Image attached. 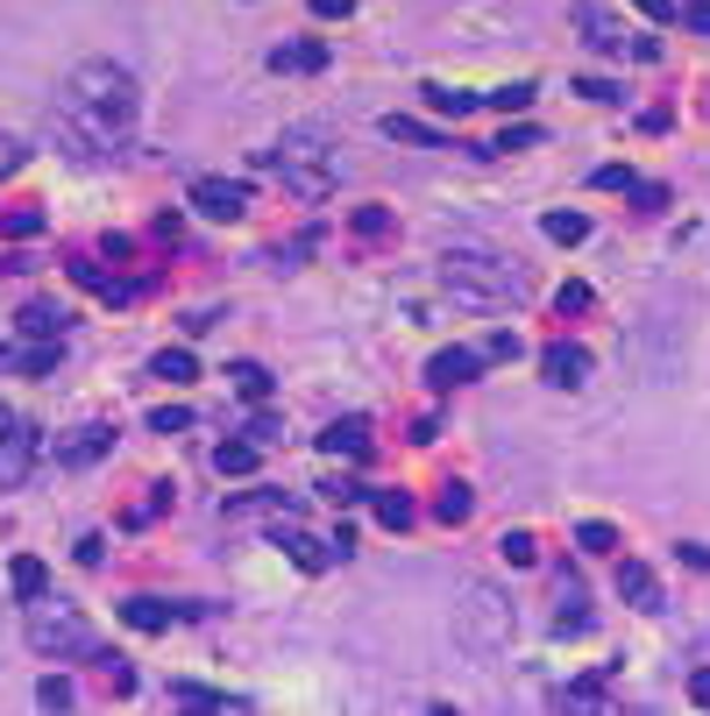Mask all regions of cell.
<instances>
[{
    "instance_id": "7bdbcfd3",
    "label": "cell",
    "mask_w": 710,
    "mask_h": 716,
    "mask_svg": "<svg viewBox=\"0 0 710 716\" xmlns=\"http://www.w3.org/2000/svg\"><path fill=\"white\" fill-rule=\"evenodd\" d=\"M512 355H519V334H490L484 341V362H512Z\"/></svg>"
},
{
    "instance_id": "836d02e7",
    "label": "cell",
    "mask_w": 710,
    "mask_h": 716,
    "mask_svg": "<svg viewBox=\"0 0 710 716\" xmlns=\"http://www.w3.org/2000/svg\"><path fill=\"white\" fill-rule=\"evenodd\" d=\"M100 674H107V688H114V695H136V667H128V660L100 653Z\"/></svg>"
},
{
    "instance_id": "f546056e",
    "label": "cell",
    "mask_w": 710,
    "mask_h": 716,
    "mask_svg": "<svg viewBox=\"0 0 710 716\" xmlns=\"http://www.w3.org/2000/svg\"><path fill=\"white\" fill-rule=\"evenodd\" d=\"M214 469H221V475H249V469H256V448H249V440H221V448H214Z\"/></svg>"
},
{
    "instance_id": "603a6c76",
    "label": "cell",
    "mask_w": 710,
    "mask_h": 716,
    "mask_svg": "<svg viewBox=\"0 0 710 716\" xmlns=\"http://www.w3.org/2000/svg\"><path fill=\"white\" fill-rule=\"evenodd\" d=\"M227 383H235V391H242L249 404H263V398H271V370H263V362H227Z\"/></svg>"
},
{
    "instance_id": "bcb514c9",
    "label": "cell",
    "mask_w": 710,
    "mask_h": 716,
    "mask_svg": "<svg viewBox=\"0 0 710 716\" xmlns=\"http://www.w3.org/2000/svg\"><path fill=\"white\" fill-rule=\"evenodd\" d=\"M632 8H640L646 22H675V0H632Z\"/></svg>"
},
{
    "instance_id": "ffe728a7",
    "label": "cell",
    "mask_w": 710,
    "mask_h": 716,
    "mask_svg": "<svg viewBox=\"0 0 710 716\" xmlns=\"http://www.w3.org/2000/svg\"><path fill=\"white\" fill-rule=\"evenodd\" d=\"M57 362H65V341H29L22 355H8V370H22V376H50Z\"/></svg>"
},
{
    "instance_id": "2e32d148",
    "label": "cell",
    "mask_w": 710,
    "mask_h": 716,
    "mask_svg": "<svg viewBox=\"0 0 710 716\" xmlns=\"http://www.w3.org/2000/svg\"><path fill=\"white\" fill-rule=\"evenodd\" d=\"M271 71L313 79V71H328V43H278V50H271Z\"/></svg>"
},
{
    "instance_id": "3957f363",
    "label": "cell",
    "mask_w": 710,
    "mask_h": 716,
    "mask_svg": "<svg viewBox=\"0 0 710 716\" xmlns=\"http://www.w3.org/2000/svg\"><path fill=\"white\" fill-rule=\"evenodd\" d=\"M512 631H519V617H512V596L497 582L455 589V646H463L469 660H497V653L512 646Z\"/></svg>"
},
{
    "instance_id": "8992f818",
    "label": "cell",
    "mask_w": 710,
    "mask_h": 716,
    "mask_svg": "<svg viewBox=\"0 0 710 716\" xmlns=\"http://www.w3.org/2000/svg\"><path fill=\"white\" fill-rule=\"evenodd\" d=\"M36 454H43V433H36V425H22V419L0 425V490H22Z\"/></svg>"
},
{
    "instance_id": "e0dca14e",
    "label": "cell",
    "mask_w": 710,
    "mask_h": 716,
    "mask_svg": "<svg viewBox=\"0 0 710 716\" xmlns=\"http://www.w3.org/2000/svg\"><path fill=\"white\" fill-rule=\"evenodd\" d=\"M575 29L590 36V50H625V43H632V36H625L619 22H611L604 8H590V0H583V8H575Z\"/></svg>"
},
{
    "instance_id": "4316f807",
    "label": "cell",
    "mask_w": 710,
    "mask_h": 716,
    "mask_svg": "<svg viewBox=\"0 0 710 716\" xmlns=\"http://www.w3.org/2000/svg\"><path fill=\"white\" fill-rule=\"evenodd\" d=\"M383 135H391V143H419V149H440V143H448V135H434L427 121H412V114H391Z\"/></svg>"
},
{
    "instance_id": "44dd1931",
    "label": "cell",
    "mask_w": 710,
    "mask_h": 716,
    "mask_svg": "<svg viewBox=\"0 0 710 716\" xmlns=\"http://www.w3.org/2000/svg\"><path fill=\"white\" fill-rule=\"evenodd\" d=\"M8 589L22 596V604H36V596L50 589V568H43V560H36V553H22V560H14V568H8Z\"/></svg>"
},
{
    "instance_id": "c3c4849f",
    "label": "cell",
    "mask_w": 710,
    "mask_h": 716,
    "mask_svg": "<svg viewBox=\"0 0 710 716\" xmlns=\"http://www.w3.org/2000/svg\"><path fill=\"white\" fill-rule=\"evenodd\" d=\"M682 553V568H697V575H710V547H697V539H689V547H675Z\"/></svg>"
},
{
    "instance_id": "5b68a950",
    "label": "cell",
    "mask_w": 710,
    "mask_h": 716,
    "mask_svg": "<svg viewBox=\"0 0 710 716\" xmlns=\"http://www.w3.org/2000/svg\"><path fill=\"white\" fill-rule=\"evenodd\" d=\"M22 638H29V653H43V660H86V653H100V638H93L86 610L50 604V596H36V604H29Z\"/></svg>"
},
{
    "instance_id": "816d5d0a",
    "label": "cell",
    "mask_w": 710,
    "mask_h": 716,
    "mask_svg": "<svg viewBox=\"0 0 710 716\" xmlns=\"http://www.w3.org/2000/svg\"><path fill=\"white\" fill-rule=\"evenodd\" d=\"M8 419H14V412H8V404H0V425H8Z\"/></svg>"
},
{
    "instance_id": "ab89813d",
    "label": "cell",
    "mask_w": 710,
    "mask_h": 716,
    "mask_svg": "<svg viewBox=\"0 0 710 716\" xmlns=\"http://www.w3.org/2000/svg\"><path fill=\"white\" fill-rule=\"evenodd\" d=\"M554 305H562V320H568V313H590V284H562Z\"/></svg>"
},
{
    "instance_id": "1f68e13d",
    "label": "cell",
    "mask_w": 710,
    "mask_h": 716,
    "mask_svg": "<svg viewBox=\"0 0 710 716\" xmlns=\"http://www.w3.org/2000/svg\"><path fill=\"white\" fill-rule=\"evenodd\" d=\"M427 107H434V114H455V121H463V114H469V107H484V100H476V92H448V86H427Z\"/></svg>"
},
{
    "instance_id": "f35d334b",
    "label": "cell",
    "mask_w": 710,
    "mask_h": 716,
    "mask_svg": "<svg viewBox=\"0 0 710 716\" xmlns=\"http://www.w3.org/2000/svg\"><path fill=\"white\" fill-rule=\"evenodd\" d=\"M575 92H583V100H597V107H619V100H625L611 79H575Z\"/></svg>"
},
{
    "instance_id": "5bb4252c",
    "label": "cell",
    "mask_w": 710,
    "mask_h": 716,
    "mask_svg": "<svg viewBox=\"0 0 710 716\" xmlns=\"http://www.w3.org/2000/svg\"><path fill=\"white\" fill-rule=\"evenodd\" d=\"M107 448H114L107 425H79V433L57 440V461H65V469H93V461H107Z\"/></svg>"
},
{
    "instance_id": "e575fe53",
    "label": "cell",
    "mask_w": 710,
    "mask_h": 716,
    "mask_svg": "<svg viewBox=\"0 0 710 716\" xmlns=\"http://www.w3.org/2000/svg\"><path fill=\"white\" fill-rule=\"evenodd\" d=\"M533 143H541V128H505V135L484 149V157H512V149H533Z\"/></svg>"
},
{
    "instance_id": "6da1fadb",
    "label": "cell",
    "mask_w": 710,
    "mask_h": 716,
    "mask_svg": "<svg viewBox=\"0 0 710 716\" xmlns=\"http://www.w3.org/2000/svg\"><path fill=\"white\" fill-rule=\"evenodd\" d=\"M57 128H65V143L79 149V157H121L128 143H136L143 128V86L136 71H121L114 57H86L79 71L65 79L57 92Z\"/></svg>"
},
{
    "instance_id": "f1b7e54d",
    "label": "cell",
    "mask_w": 710,
    "mask_h": 716,
    "mask_svg": "<svg viewBox=\"0 0 710 716\" xmlns=\"http://www.w3.org/2000/svg\"><path fill=\"white\" fill-rule=\"evenodd\" d=\"M575 547H583V553H619V526H604V518H583V526H575Z\"/></svg>"
},
{
    "instance_id": "52a82bcc",
    "label": "cell",
    "mask_w": 710,
    "mask_h": 716,
    "mask_svg": "<svg viewBox=\"0 0 710 716\" xmlns=\"http://www.w3.org/2000/svg\"><path fill=\"white\" fill-rule=\"evenodd\" d=\"M271 539H278V547H284V553H292V560H299V568H305V575H328V568H334V547H320V539H313V532H305V526H299V504L271 518Z\"/></svg>"
},
{
    "instance_id": "4fadbf2b",
    "label": "cell",
    "mask_w": 710,
    "mask_h": 716,
    "mask_svg": "<svg viewBox=\"0 0 710 716\" xmlns=\"http://www.w3.org/2000/svg\"><path fill=\"white\" fill-rule=\"evenodd\" d=\"M590 631V596L575 575H562V589H554V638H583Z\"/></svg>"
},
{
    "instance_id": "7a4b0ae2",
    "label": "cell",
    "mask_w": 710,
    "mask_h": 716,
    "mask_svg": "<svg viewBox=\"0 0 710 716\" xmlns=\"http://www.w3.org/2000/svg\"><path fill=\"white\" fill-rule=\"evenodd\" d=\"M440 284H448L463 305H476V313H505V305H519L533 292L526 269L512 256H497V248H484V242H448L440 248Z\"/></svg>"
},
{
    "instance_id": "d590c367",
    "label": "cell",
    "mask_w": 710,
    "mask_h": 716,
    "mask_svg": "<svg viewBox=\"0 0 710 716\" xmlns=\"http://www.w3.org/2000/svg\"><path fill=\"white\" fill-rule=\"evenodd\" d=\"M185 425H192L185 404H157V412H149V433H185Z\"/></svg>"
},
{
    "instance_id": "681fc988",
    "label": "cell",
    "mask_w": 710,
    "mask_h": 716,
    "mask_svg": "<svg viewBox=\"0 0 710 716\" xmlns=\"http://www.w3.org/2000/svg\"><path fill=\"white\" fill-rule=\"evenodd\" d=\"M689 703H703V709H710V667L689 674Z\"/></svg>"
},
{
    "instance_id": "30bf717a",
    "label": "cell",
    "mask_w": 710,
    "mask_h": 716,
    "mask_svg": "<svg viewBox=\"0 0 710 716\" xmlns=\"http://www.w3.org/2000/svg\"><path fill=\"white\" fill-rule=\"evenodd\" d=\"M476 376H484V347H434L427 355L434 391H455V383H476Z\"/></svg>"
},
{
    "instance_id": "60d3db41",
    "label": "cell",
    "mask_w": 710,
    "mask_h": 716,
    "mask_svg": "<svg viewBox=\"0 0 710 716\" xmlns=\"http://www.w3.org/2000/svg\"><path fill=\"white\" fill-rule=\"evenodd\" d=\"M320 497H334V504H362V490H356L349 475H328V482H320Z\"/></svg>"
},
{
    "instance_id": "277c9868",
    "label": "cell",
    "mask_w": 710,
    "mask_h": 716,
    "mask_svg": "<svg viewBox=\"0 0 710 716\" xmlns=\"http://www.w3.org/2000/svg\"><path fill=\"white\" fill-rule=\"evenodd\" d=\"M271 170L284 178V192H299V199H328L341 185V149L328 128H284V143L271 149Z\"/></svg>"
},
{
    "instance_id": "7c38bea8",
    "label": "cell",
    "mask_w": 710,
    "mask_h": 716,
    "mask_svg": "<svg viewBox=\"0 0 710 716\" xmlns=\"http://www.w3.org/2000/svg\"><path fill=\"white\" fill-rule=\"evenodd\" d=\"M65 326H71V313L57 298H29L22 313H14V334L22 341H65Z\"/></svg>"
},
{
    "instance_id": "9c48e42d",
    "label": "cell",
    "mask_w": 710,
    "mask_h": 716,
    "mask_svg": "<svg viewBox=\"0 0 710 716\" xmlns=\"http://www.w3.org/2000/svg\"><path fill=\"white\" fill-rule=\"evenodd\" d=\"M192 213H206V220H242V213H249V185H235V178H192Z\"/></svg>"
},
{
    "instance_id": "8d00e7d4",
    "label": "cell",
    "mask_w": 710,
    "mask_h": 716,
    "mask_svg": "<svg viewBox=\"0 0 710 716\" xmlns=\"http://www.w3.org/2000/svg\"><path fill=\"white\" fill-rule=\"evenodd\" d=\"M625 192H632V206H640V213H661V206H668V185H646V178H632Z\"/></svg>"
},
{
    "instance_id": "7402d4cb",
    "label": "cell",
    "mask_w": 710,
    "mask_h": 716,
    "mask_svg": "<svg viewBox=\"0 0 710 716\" xmlns=\"http://www.w3.org/2000/svg\"><path fill=\"white\" fill-rule=\"evenodd\" d=\"M121 617H128V625H136V631H164V625H171V617H178V610H171L164 596H128V604H121Z\"/></svg>"
},
{
    "instance_id": "d4e9b609",
    "label": "cell",
    "mask_w": 710,
    "mask_h": 716,
    "mask_svg": "<svg viewBox=\"0 0 710 716\" xmlns=\"http://www.w3.org/2000/svg\"><path fill=\"white\" fill-rule=\"evenodd\" d=\"M278 511H292V497H284V490H256V497H242V504L227 511V526H242V518H278Z\"/></svg>"
},
{
    "instance_id": "7dc6e473",
    "label": "cell",
    "mask_w": 710,
    "mask_h": 716,
    "mask_svg": "<svg viewBox=\"0 0 710 716\" xmlns=\"http://www.w3.org/2000/svg\"><path fill=\"white\" fill-rule=\"evenodd\" d=\"M79 560H86V568H100V560H107V539L86 532V539H79Z\"/></svg>"
},
{
    "instance_id": "ee69618b",
    "label": "cell",
    "mask_w": 710,
    "mask_h": 716,
    "mask_svg": "<svg viewBox=\"0 0 710 716\" xmlns=\"http://www.w3.org/2000/svg\"><path fill=\"white\" fill-rule=\"evenodd\" d=\"M590 185H597V192H625V185H632V170H625V164H604Z\"/></svg>"
},
{
    "instance_id": "d6a6232c",
    "label": "cell",
    "mask_w": 710,
    "mask_h": 716,
    "mask_svg": "<svg viewBox=\"0 0 710 716\" xmlns=\"http://www.w3.org/2000/svg\"><path fill=\"white\" fill-rule=\"evenodd\" d=\"M242 440H249V448H271V440H284V419H278V412H256Z\"/></svg>"
},
{
    "instance_id": "b9f144b4",
    "label": "cell",
    "mask_w": 710,
    "mask_h": 716,
    "mask_svg": "<svg viewBox=\"0 0 710 716\" xmlns=\"http://www.w3.org/2000/svg\"><path fill=\"white\" fill-rule=\"evenodd\" d=\"M526 100H533V86H505V92H490V100H484V107H505V114H519Z\"/></svg>"
},
{
    "instance_id": "83f0119b",
    "label": "cell",
    "mask_w": 710,
    "mask_h": 716,
    "mask_svg": "<svg viewBox=\"0 0 710 716\" xmlns=\"http://www.w3.org/2000/svg\"><path fill=\"white\" fill-rule=\"evenodd\" d=\"M541 227H547V242H562V248H575V242H590V220H583V213H568V206H562V213H547Z\"/></svg>"
},
{
    "instance_id": "f907efd6",
    "label": "cell",
    "mask_w": 710,
    "mask_h": 716,
    "mask_svg": "<svg viewBox=\"0 0 710 716\" xmlns=\"http://www.w3.org/2000/svg\"><path fill=\"white\" fill-rule=\"evenodd\" d=\"M356 8V0H313V14H320V22H334V14H349Z\"/></svg>"
},
{
    "instance_id": "ba28073f",
    "label": "cell",
    "mask_w": 710,
    "mask_h": 716,
    "mask_svg": "<svg viewBox=\"0 0 710 716\" xmlns=\"http://www.w3.org/2000/svg\"><path fill=\"white\" fill-rule=\"evenodd\" d=\"M590 370H597V362H590L583 341H547V347H541V376L554 383V391H575V383H590Z\"/></svg>"
},
{
    "instance_id": "ac0fdd59",
    "label": "cell",
    "mask_w": 710,
    "mask_h": 716,
    "mask_svg": "<svg viewBox=\"0 0 710 716\" xmlns=\"http://www.w3.org/2000/svg\"><path fill=\"white\" fill-rule=\"evenodd\" d=\"M149 376L157 383H192L200 376V355H192V347H157V355H149Z\"/></svg>"
},
{
    "instance_id": "9a60e30c",
    "label": "cell",
    "mask_w": 710,
    "mask_h": 716,
    "mask_svg": "<svg viewBox=\"0 0 710 716\" xmlns=\"http://www.w3.org/2000/svg\"><path fill=\"white\" fill-rule=\"evenodd\" d=\"M619 596L632 610H661V582H654V568L646 560H619Z\"/></svg>"
},
{
    "instance_id": "cb8c5ba5",
    "label": "cell",
    "mask_w": 710,
    "mask_h": 716,
    "mask_svg": "<svg viewBox=\"0 0 710 716\" xmlns=\"http://www.w3.org/2000/svg\"><path fill=\"white\" fill-rule=\"evenodd\" d=\"M370 511H377V526H391V532H406V526H412V497H406V490H377V497H370Z\"/></svg>"
},
{
    "instance_id": "d6986e66",
    "label": "cell",
    "mask_w": 710,
    "mask_h": 716,
    "mask_svg": "<svg viewBox=\"0 0 710 716\" xmlns=\"http://www.w3.org/2000/svg\"><path fill=\"white\" fill-rule=\"evenodd\" d=\"M171 703L178 709H249L242 695H221V688H200V681H171Z\"/></svg>"
},
{
    "instance_id": "8fae6325",
    "label": "cell",
    "mask_w": 710,
    "mask_h": 716,
    "mask_svg": "<svg viewBox=\"0 0 710 716\" xmlns=\"http://www.w3.org/2000/svg\"><path fill=\"white\" fill-rule=\"evenodd\" d=\"M320 454H334V461H370V419H334V425H320V440H313Z\"/></svg>"
},
{
    "instance_id": "74e56055",
    "label": "cell",
    "mask_w": 710,
    "mask_h": 716,
    "mask_svg": "<svg viewBox=\"0 0 710 716\" xmlns=\"http://www.w3.org/2000/svg\"><path fill=\"white\" fill-rule=\"evenodd\" d=\"M36 703H43V709H71V681H65V674H50V681L36 688Z\"/></svg>"
},
{
    "instance_id": "f6af8a7d",
    "label": "cell",
    "mask_w": 710,
    "mask_h": 716,
    "mask_svg": "<svg viewBox=\"0 0 710 716\" xmlns=\"http://www.w3.org/2000/svg\"><path fill=\"white\" fill-rule=\"evenodd\" d=\"M36 227H43V213H8V235H14V242H29Z\"/></svg>"
},
{
    "instance_id": "484cf974",
    "label": "cell",
    "mask_w": 710,
    "mask_h": 716,
    "mask_svg": "<svg viewBox=\"0 0 710 716\" xmlns=\"http://www.w3.org/2000/svg\"><path fill=\"white\" fill-rule=\"evenodd\" d=\"M469 511H476V497L463 490V482H448V490L434 497V518H440V526H469Z\"/></svg>"
},
{
    "instance_id": "4dcf8cb0",
    "label": "cell",
    "mask_w": 710,
    "mask_h": 716,
    "mask_svg": "<svg viewBox=\"0 0 710 716\" xmlns=\"http://www.w3.org/2000/svg\"><path fill=\"white\" fill-rule=\"evenodd\" d=\"M497 553H505L512 568H533V560H541V539H533V532H505V539H497Z\"/></svg>"
}]
</instances>
